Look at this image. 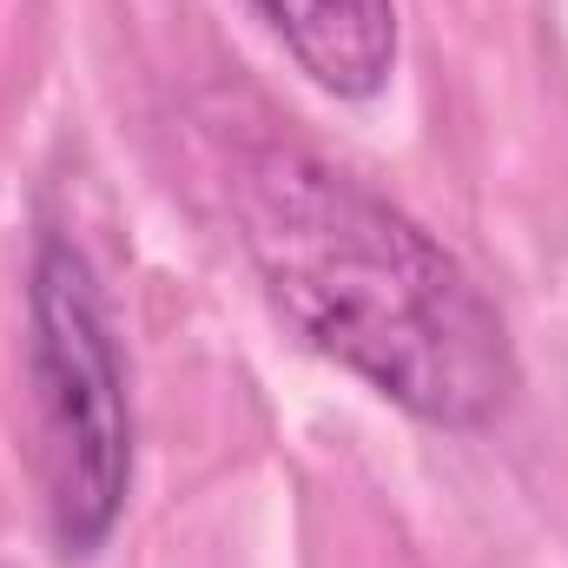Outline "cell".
<instances>
[{"label": "cell", "instance_id": "obj_2", "mask_svg": "<svg viewBox=\"0 0 568 568\" xmlns=\"http://www.w3.org/2000/svg\"><path fill=\"white\" fill-rule=\"evenodd\" d=\"M33 404L53 536L67 556H93L126 509L133 410L93 265L67 239H40L33 258Z\"/></svg>", "mask_w": 568, "mask_h": 568}, {"label": "cell", "instance_id": "obj_3", "mask_svg": "<svg viewBox=\"0 0 568 568\" xmlns=\"http://www.w3.org/2000/svg\"><path fill=\"white\" fill-rule=\"evenodd\" d=\"M258 13L278 27V40L317 87L357 100L390 80L397 0H258Z\"/></svg>", "mask_w": 568, "mask_h": 568}, {"label": "cell", "instance_id": "obj_1", "mask_svg": "<svg viewBox=\"0 0 568 568\" xmlns=\"http://www.w3.org/2000/svg\"><path fill=\"white\" fill-rule=\"evenodd\" d=\"M232 199L252 265L324 357L443 429L509 404L516 357L496 304L397 205L297 145H252Z\"/></svg>", "mask_w": 568, "mask_h": 568}]
</instances>
